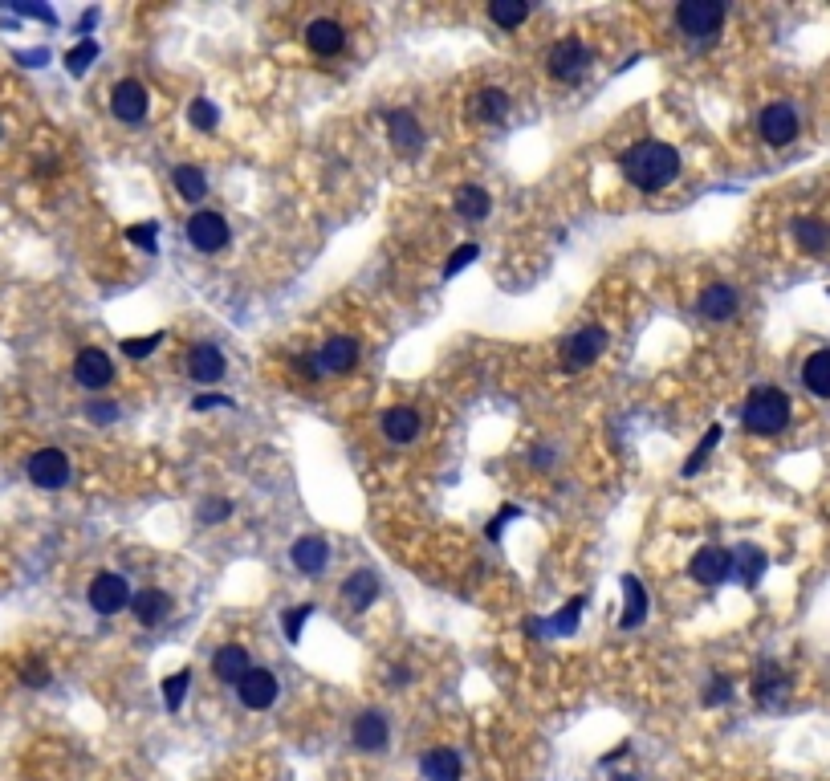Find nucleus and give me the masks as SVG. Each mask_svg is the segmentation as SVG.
Instances as JSON below:
<instances>
[{
  "mask_svg": "<svg viewBox=\"0 0 830 781\" xmlns=\"http://www.w3.org/2000/svg\"><path fill=\"white\" fill-rule=\"evenodd\" d=\"M700 314L713 318V322H725L737 314V289L733 285H708L700 293Z\"/></svg>",
  "mask_w": 830,
  "mask_h": 781,
  "instance_id": "nucleus-23",
  "label": "nucleus"
},
{
  "mask_svg": "<svg viewBox=\"0 0 830 781\" xmlns=\"http://www.w3.org/2000/svg\"><path fill=\"white\" fill-rule=\"evenodd\" d=\"M29 480L37 489L45 493H57V489H66V480H70V456L62 448H41L29 456Z\"/></svg>",
  "mask_w": 830,
  "mask_h": 781,
  "instance_id": "nucleus-5",
  "label": "nucleus"
},
{
  "mask_svg": "<svg viewBox=\"0 0 830 781\" xmlns=\"http://www.w3.org/2000/svg\"><path fill=\"white\" fill-rule=\"evenodd\" d=\"M586 70H590V49H586L578 37H562V41L550 49V74H554L558 82L574 86V82L586 78Z\"/></svg>",
  "mask_w": 830,
  "mask_h": 781,
  "instance_id": "nucleus-6",
  "label": "nucleus"
},
{
  "mask_svg": "<svg viewBox=\"0 0 830 781\" xmlns=\"http://www.w3.org/2000/svg\"><path fill=\"white\" fill-rule=\"evenodd\" d=\"M350 737H354V749H363V753H383V749H387V737H391L387 716H383V712H363L359 720H354Z\"/></svg>",
  "mask_w": 830,
  "mask_h": 781,
  "instance_id": "nucleus-19",
  "label": "nucleus"
},
{
  "mask_svg": "<svg viewBox=\"0 0 830 781\" xmlns=\"http://www.w3.org/2000/svg\"><path fill=\"white\" fill-rule=\"evenodd\" d=\"M289 562L298 566L302 574L318 578V574L330 566V542H326V537H318V533H306V537H298V542H293Z\"/></svg>",
  "mask_w": 830,
  "mask_h": 781,
  "instance_id": "nucleus-13",
  "label": "nucleus"
},
{
  "mask_svg": "<svg viewBox=\"0 0 830 781\" xmlns=\"http://www.w3.org/2000/svg\"><path fill=\"white\" fill-rule=\"evenodd\" d=\"M477 257H481V245H460V249H456L448 261H444V277H456V273H464V269H468L472 261H477Z\"/></svg>",
  "mask_w": 830,
  "mask_h": 781,
  "instance_id": "nucleus-42",
  "label": "nucleus"
},
{
  "mask_svg": "<svg viewBox=\"0 0 830 781\" xmlns=\"http://www.w3.org/2000/svg\"><path fill=\"white\" fill-rule=\"evenodd\" d=\"M188 118H192V127H196V131H216V123H220V110H216L208 98H196V102H192V110H188Z\"/></svg>",
  "mask_w": 830,
  "mask_h": 781,
  "instance_id": "nucleus-39",
  "label": "nucleus"
},
{
  "mask_svg": "<svg viewBox=\"0 0 830 781\" xmlns=\"http://www.w3.org/2000/svg\"><path fill=\"white\" fill-rule=\"evenodd\" d=\"M94 57H98V45L86 37V41H78V45L66 53V70H70L74 78H82V74L90 70V62H94Z\"/></svg>",
  "mask_w": 830,
  "mask_h": 781,
  "instance_id": "nucleus-37",
  "label": "nucleus"
},
{
  "mask_svg": "<svg viewBox=\"0 0 830 781\" xmlns=\"http://www.w3.org/2000/svg\"><path fill=\"white\" fill-rule=\"evenodd\" d=\"M184 358H188V375H192L196 383H220V379H224V371H228V358H224V350H220V346H212V342H196Z\"/></svg>",
  "mask_w": 830,
  "mask_h": 781,
  "instance_id": "nucleus-11",
  "label": "nucleus"
},
{
  "mask_svg": "<svg viewBox=\"0 0 830 781\" xmlns=\"http://www.w3.org/2000/svg\"><path fill=\"white\" fill-rule=\"evenodd\" d=\"M314 615V607L310 603H302V607H289L285 615H281V631H285V639L289 643H298L302 639V627H306V619Z\"/></svg>",
  "mask_w": 830,
  "mask_h": 781,
  "instance_id": "nucleus-38",
  "label": "nucleus"
},
{
  "mask_svg": "<svg viewBox=\"0 0 830 781\" xmlns=\"http://www.w3.org/2000/svg\"><path fill=\"white\" fill-rule=\"evenodd\" d=\"M236 696H241V704L253 708V712L273 708V700H277V676L265 672V668H253L241 684H236Z\"/></svg>",
  "mask_w": 830,
  "mask_h": 781,
  "instance_id": "nucleus-18",
  "label": "nucleus"
},
{
  "mask_svg": "<svg viewBox=\"0 0 830 781\" xmlns=\"http://www.w3.org/2000/svg\"><path fill=\"white\" fill-rule=\"evenodd\" d=\"M619 167H623V175H627L631 188H639V192H664L672 179L680 175V155L668 143L647 139V143H635L631 151H623Z\"/></svg>",
  "mask_w": 830,
  "mask_h": 781,
  "instance_id": "nucleus-1",
  "label": "nucleus"
},
{
  "mask_svg": "<svg viewBox=\"0 0 830 781\" xmlns=\"http://www.w3.org/2000/svg\"><path fill=\"white\" fill-rule=\"evenodd\" d=\"M45 680H49V672H45L41 664H29V668H25V684H29V688H45Z\"/></svg>",
  "mask_w": 830,
  "mask_h": 781,
  "instance_id": "nucleus-49",
  "label": "nucleus"
},
{
  "mask_svg": "<svg viewBox=\"0 0 830 781\" xmlns=\"http://www.w3.org/2000/svg\"><path fill=\"white\" fill-rule=\"evenodd\" d=\"M782 692H786V672H782L778 664H761L757 676H753V696H757L761 704H769V700L782 696Z\"/></svg>",
  "mask_w": 830,
  "mask_h": 781,
  "instance_id": "nucleus-30",
  "label": "nucleus"
},
{
  "mask_svg": "<svg viewBox=\"0 0 830 781\" xmlns=\"http://www.w3.org/2000/svg\"><path fill=\"white\" fill-rule=\"evenodd\" d=\"M420 428H424V419L415 407H387L383 411V436L391 444H411L415 436H420Z\"/></svg>",
  "mask_w": 830,
  "mask_h": 781,
  "instance_id": "nucleus-20",
  "label": "nucleus"
},
{
  "mask_svg": "<svg viewBox=\"0 0 830 781\" xmlns=\"http://www.w3.org/2000/svg\"><path fill=\"white\" fill-rule=\"evenodd\" d=\"M615 781H639V777H615Z\"/></svg>",
  "mask_w": 830,
  "mask_h": 781,
  "instance_id": "nucleus-52",
  "label": "nucleus"
},
{
  "mask_svg": "<svg viewBox=\"0 0 830 781\" xmlns=\"http://www.w3.org/2000/svg\"><path fill=\"white\" fill-rule=\"evenodd\" d=\"M354 363H359V342L346 338V334L326 338V346L318 350L322 375H346V371H354Z\"/></svg>",
  "mask_w": 830,
  "mask_h": 781,
  "instance_id": "nucleus-15",
  "label": "nucleus"
},
{
  "mask_svg": "<svg viewBox=\"0 0 830 781\" xmlns=\"http://www.w3.org/2000/svg\"><path fill=\"white\" fill-rule=\"evenodd\" d=\"M171 184H175V192H180L184 200H204V196H208V179H204V171H200V167H192V163L175 167Z\"/></svg>",
  "mask_w": 830,
  "mask_h": 781,
  "instance_id": "nucleus-32",
  "label": "nucleus"
},
{
  "mask_svg": "<svg viewBox=\"0 0 830 781\" xmlns=\"http://www.w3.org/2000/svg\"><path fill=\"white\" fill-rule=\"evenodd\" d=\"M192 407L196 411H212V407H232V399H224V395H200Z\"/></svg>",
  "mask_w": 830,
  "mask_h": 781,
  "instance_id": "nucleus-48",
  "label": "nucleus"
},
{
  "mask_svg": "<svg viewBox=\"0 0 830 781\" xmlns=\"http://www.w3.org/2000/svg\"><path fill=\"white\" fill-rule=\"evenodd\" d=\"M729 696H733V684H729L725 676H717L713 688H704V704H725Z\"/></svg>",
  "mask_w": 830,
  "mask_h": 781,
  "instance_id": "nucleus-45",
  "label": "nucleus"
},
{
  "mask_svg": "<svg viewBox=\"0 0 830 781\" xmlns=\"http://www.w3.org/2000/svg\"><path fill=\"white\" fill-rule=\"evenodd\" d=\"M188 688H192V672H188V668L163 680V704H167V712H180V704H184Z\"/></svg>",
  "mask_w": 830,
  "mask_h": 781,
  "instance_id": "nucleus-35",
  "label": "nucleus"
},
{
  "mask_svg": "<svg viewBox=\"0 0 830 781\" xmlns=\"http://www.w3.org/2000/svg\"><path fill=\"white\" fill-rule=\"evenodd\" d=\"M387 135H391L399 155H415L424 147V127H420V118H415L411 110H391L387 114Z\"/></svg>",
  "mask_w": 830,
  "mask_h": 781,
  "instance_id": "nucleus-17",
  "label": "nucleus"
},
{
  "mask_svg": "<svg viewBox=\"0 0 830 781\" xmlns=\"http://www.w3.org/2000/svg\"><path fill=\"white\" fill-rule=\"evenodd\" d=\"M90 419H98V424H110V419L118 415V407L114 403H90V411H86Z\"/></svg>",
  "mask_w": 830,
  "mask_h": 781,
  "instance_id": "nucleus-47",
  "label": "nucleus"
},
{
  "mask_svg": "<svg viewBox=\"0 0 830 781\" xmlns=\"http://www.w3.org/2000/svg\"><path fill=\"white\" fill-rule=\"evenodd\" d=\"M163 342V334H147V338H127L123 342V354L127 358H147V354H155V346Z\"/></svg>",
  "mask_w": 830,
  "mask_h": 781,
  "instance_id": "nucleus-43",
  "label": "nucleus"
},
{
  "mask_svg": "<svg viewBox=\"0 0 830 781\" xmlns=\"http://www.w3.org/2000/svg\"><path fill=\"white\" fill-rule=\"evenodd\" d=\"M741 419H745V428H749L753 436H778V432H786V424H790V399H786L778 387H757V391L745 399Z\"/></svg>",
  "mask_w": 830,
  "mask_h": 781,
  "instance_id": "nucleus-2",
  "label": "nucleus"
},
{
  "mask_svg": "<svg viewBox=\"0 0 830 781\" xmlns=\"http://www.w3.org/2000/svg\"><path fill=\"white\" fill-rule=\"evenodd\" d=\"M147 90L139 82H118L110 90V114L118 118V123H143L147 118Z\"/></svg>",
  "mask_w": 830,
  "mask_h": 781,
  "instance_id": "nucleus-12",
  "label": "nucleus"
},
{
  "mask_svg": "<svg viewBox=\"0 0 830 781\" xmlns=\"http://www.w3.org/2000/svg\"><path fill=\"white\" fill-rule=\"evenodd\" d=\"M293 371L306 375V379H318V375H322V367H318V354H298V358H293Z\"/></svg>",
  "mask_w": 830,
  "mask_h": 781,
  "instance_id": "nucleus-46",
  "label": "nucleus"
},
{
  "mask_svg": "<svg viewBox=\"0 0 830 781\" xmlns=\"http://www.w3.org/2000/svg\"><path fill=\"white\" fill-rule=\"evenodd\" d=\"M253 672V659H249V651L241 647V643H224L216 655H212V676L220 680V684H241L245 676Z\"/></svg>",
  "mask_w": 830,
  "mask_h": 781,
  "instance_id": "nucleus-14",
  "label": "nucleus"
},
{
  "mask_svg": "<svg viewBox=\"0 0 830 781\" xmlns=\"http://www.w3.org/2000/svg\"><path fill=\"white\" fill-rule=\"evenodd\" d=\"M131 582L123 578V574H98L94 582H90V607L98 611V615H118L123 607H131Z\"/></svg>",
  "mask_w": 830,
  "mask_h": 781,
  "instance_id": "nucleus-7",
  "label": "nucleus"
},
{
  "mask_svg": "<svg viewBox=\"0 0 830 781\" xmlns=\"http://www.w3.org/2000/svg\"><path fill=\"white\" fill-rule=\"evenodd\" d=\"M17 13H25V17H37V21H53V13L45 9V5H13Z\"/></svg>",
  "mask_w": 830,
  "mask_h": 781,
  "instance_id": "nucleus-51",
  "label": "nucleus"
},
{
  "mask_svg": "<svg viewBox=\"0 0 830 781\" xmlns=\"http://www.w3.org/2000/svg\"><path fill=\"white\" fill-rule=\"evenodd\" d=\"M489 208H493V200H489V192L477 188V184H468V188L456 192V212H460L464 220H485Z\"/></svg>",
  "mask_w": 830,
  "mask_h": 781,
  "instance_id": "nucleus-29",
  "label": "nucleus"
},
{
  "mask_svg": "<svg viewBox=\"0 0 830 781\" xmlns=\"http://www.w3.org/2000/svg\"><path fill=\"white\" fill-rule=\"evenodd\" d=\"M74 379H78L82 387H90V391L106 387V383L114 379V363H110V354H106V350H98V346L82 350V354L74 358Z\"/></svg>",
  "mask_w": 830,
  "mask_h": 781,
  "instance_id": "nucleus-16",
  "label": "nucleus"
},
{
  "mask_svg": "<svg viewBox=\"0 0 830 781\" xmlns=\"http://www.w3.org/2000/svg\"><path fill=\"white\" fill-rule=\"evenodd\" d=\"M127 240H131V245H139L143 253H155L159 249V224H151V220L147 224H131L127 228Z\"/></svg>",
  "mask_w": 830,
  "mask_h": 781,
  "instance_id": "nucleus-41",
  "label": "nucleus"
},
{
  "mask_svg": "<svg viewBox=\"0 0 830 781\" xmlns=\"http://www.w3.org/2000/svg\"><path fill=\"white\" fill-rule=\"evenodd\" d=\"M757 131L769 147H786L798 139V114L786 106V102H774V106H765L761 118H757Z\"/></svg>",
  "mask_w": 830,
  "mask_h": 781,
  "instance_id": "nucleus-8",
  "label": "nucleus"
},
{
  "mask_svg": "<svg viewBox=\"0 0 830 781\" xmlns=\"http://www.w3.org/2000/svg\"><path fill=\"white\" fill-rule=\"evenodd\" d=\"M676 21L692 41H708V37H717L725 21V5H717V0H684L676 9Z\"/></svg>",
  "mask_w": 830,
  "mask_h": 781,
  "instance_id": "nucleus-4",
  "label": "nucleus"
},
{
  "mask_svg": "<svg viewBox=\"0 0 830 781\" xmlns=\"http://www.w3.org/2000/svg\"><path fill=\"white\" fill-rule=\"evenodd\" d=\"M717 444H721V428H708V436H704V440L696 444L692 460L684 464V476H696V472H700V464H704L708 456H713V448H717Z\"/></svg>",
  "mask_w": 830,
  "mask_h": 781,
  "instance_id": "nucleus-40",
  "label": "nucleus"
},
{
  "mask_svg": "<svg viewBox=\"0 0 830 781\" xmlns=\"http://www.w3.org/2000/svg\"><path fill=\"white\" fill-rule=\"evenodd\" d=\"M342 598L354 607V611H367L375 598H379V586H375V574L371 570H359V574H350L342 582Z\"/></svg>",
  "mask_w": 830,
  "mask_h": 781,
  "instance_id": "nucleus-26",
  "label": "nucleus"
},
{
  "mask_svg": "<svg viewBox=\"0 0 830 781\" xmlns=\"http://www.w3.org/2000/svg\"><path fill=\"white\" fill-rule=\"evenodd\" d=\"M623 594H627V603H623V627L627 631H635V627H643V619H647V590H643V582L635 578V574H627L623 578Z\"/></svg>",
  "mask_w": 830,
  "mask_h": 781,
  "instance_id": "nucleus-25",
  "label": "nucleus"
},
{
  "mask_svg": "<svg viewBox=\"0 0 830 781\" xmlns=\"http://www.w3.org/2000/svg\"><path fill=\"white\" fill-rule=\"evenodd\" d=\"M472 110H477L481 123H501V118L509 114V94L497 90V86L493 90H481L477 94V106H472Z\"/></svg>",
  "mask_w": 830,
  "mask_h": 781,
  "instance_id": "nucleus-33",
  "label": "nucleus"
},
{
  "mask_svg": "<svg viewBox=\"0 0 830 781\" xmlns=\"http://www.w3.org/2000/svg\"><path fill=\"white\" fill-rule=\"evenodd\" d=\"M517 513H521V509H501V513L493 517V525H489V537H493V542H497V537H501V529H505V521H509V517H517Z\"/></svg>",
  "mask_w": 830,
  "mask_h": 781,
  "instance_id": "nucleus-50",
  "label": "nucleus"
},
{
  "mask_svg": "<svg viewBox=\"0 0 830 781\" xmlns=\"http://www.w3.org/2000/svg\"><path fill=\"white\" fill-rule=\"evenodd\" d=\"M131 611H135V619L143 627H155V623H163L171 615V594H163V590H139L131 598Z\"/></svg>",
  "mask_w": 830,
  "mask_h": 781,
  "instance_id": "nucleus-22",
  "label": "nucleus"
},
{
  "mask_svg": "<svg viewBox=\"0 0 830 781\" xmlns=\"http://www.w3.org/2000/svg\"><path fill=\"white\" fill-rule=\"evenodd\" d=\"M306 45L318 53V57H334V53H342L346 49V33H342V25L338 21H310L306 25Z\"/></svg>",
  "mask_w": 830,
  "mask_h": 781,
  "instance_id": "nucleus-21",
  "label": "nucleus"
},
{
  "mask_svg": "<svg viewBox=\"0 0 830 781\" xmlns=\"http://www.w3.org/2000/svg\"><path fill=\"white\" fill-rule=\"evenodd\" d=\"M424 777L428 781H460V753L456 749H432L424 757Z\"/></svg>",
  "mask_w": 830,
  "mask_h": 781,
  "instance_id": "nucleus-27",
  "label": "nucleus"
},
{
  "mask_svg": "<svg viewBox=\"0 0 830 781\" xmlns=\"http://www.w3.org/2000/svg\"><path fill=\"white\" fill-rule=\"evenodd\" d=\"M188 240H192L200 253H220L228 240H232V232H228V220L220 212H196L188 220Z\"/></svg>",
  "mask_w": 830,
  "mask_h": 781,
  "instance_id": "nucleus-9",
  "label": "nucleus"
},
{
  "mask_svg": "<svg viewBox=\"0 0 830 781\" xmlns=\"http://www.w3.org/2000/svg\"><path fill=\"white\" fill-rule=\"evenodd\" d=\"M802 383L810 395L818 399H830V350H814L802 367Z\"/></svg>",
  "mask_w": 830,
  "mask_h": 781,
  "instance_id": "nucleus-24",
  "label": "nucleus"
},
{
  "mask_svg": "<svg viewBox=\"0 0 830 781\" xmlns=\"http://www.w3.org/2000/svg\"><path fill=\"white\" fill-rule=\"evenodd\" d=\"M765 566H769V558L757 546H741L737 558H733V574L741 578V586H757V578L765 574Z\"/></svg>",
  "mask_w": 830,
  "mask_h": 781,
  "instance_id": "nucleus-28",
  "label": "nucleus"
},
{
  "mask_svg": "<svg viewBox=\"0 0 830 781\" xmlns=\"http://www.w3.org/2000/svg\"><path fill=\"white\" fill-rule=\"evenodd\" d=\"M228 513H232V505H228V501H220V497H208V501L200 505V513H196V517H200L204 525H216V521H224Z\"/></svg>",
  "mask_w": 830,
  "mask_h": 781,
  "instance_id": "nucleus-44",
  "label": "nucleus"
},
{
  "mask_svg": "<svg viewBox=\"0 0 830 781\" xmlns=\"http://www.w3.org/2000/svg\"><path fill=\"white\" fill-rule=\"evenodd\" d=\"M578 619H582V598H570V603H566L542 631H546V635H570V631L578 627Z\"/></svg>",
  "mask_w": 830,
  "mask_h": 781,
  "instance_id": "nucleus-36",
  "label": "nucleus"
},
{
  "mask_svg": "<svg viewBox=\"0 0 830 781\" xmlns=\"http://www.w3.org/2000/svg\"><path fill=\"white\" fill-rule=\"evenodd\" d=\"M688 574H692L700 586H721V582L733 574V554L721 550V546H704V550L692 554Z\"/></svg>",
  "mask_w": 830,
  "mask_h": 781,
  "instance_id": "nucleus-10",
  "label": "nucleus"
},
{
  "mask_svg": "<svg viewBox=\"0 0 830 781\" xmlns=\"http://www.w3.org/2000/svg\"><path fill=\"white\" fill-rule=\"evenodd\" d=\"M603 350H607V330H599V326H582V330H574L566 342H562V371H586V367H595L599 358H603Z\"/></svg>",
  "mask_w": 830,
  "mask_h": 781,
  "instance_id": "nucleus-3",
  "label": "nucleus"
},
{
  "mask_svg": "<svg viewBox=\"0 0 830 781\" xmlns=\"http://www.w3.org/2000/svg\"><path fill=\"white\" fill-rule=\"evenodd\" d=\"M794 240L806 249V253H822L826 245H830V224H822V220H794Z\"/></svg>",
  "mask_w": 830,
  "mask_h": 781,
  "instance_id": "nucleus-31",
  "label": "nucleus"
},
{
  "mask_svg": "<svg viewBox=\"0 0 830 781\" xmlns=\"http://www.w3.org/2000/svg\"><path fill=\"white\" fill-rule=\"evenodd\" d=\"M489 17H493V25H501V29H517V25L529 17V5H525V0H493V5H489Z\"/></svg>",
  "mask_w": 830,
  "mask_h": 781,
  "instance_id": "nucleus-34",
  "label": "nucleus"
}]
</instances>
